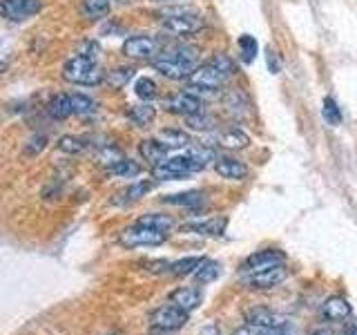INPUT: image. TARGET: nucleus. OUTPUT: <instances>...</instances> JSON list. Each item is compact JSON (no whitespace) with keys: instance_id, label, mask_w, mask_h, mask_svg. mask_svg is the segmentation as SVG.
I'll return each instance as SVG.
<instances>
[{"instance_id":"nucleus-22","label":"nucleus","mask_w":357,"mask_h":335,"mask_svg":"<svg viewBox=\"0 0 357 335\" xmlns=\"http://www.w3.org/2000/svg\"><path fill=\"white\" fill-rule=\"evenodd\" d=\"M130 121L134 123V126L139 128H148L150 123L156 119V107L150 105V103H141V105H132L130 112H128Z\"/></svg>"},{"instance_id":"nucleus-36","label":"nucleus","mask_w":357,"mask_h":335,"mask_svg":"<svg viewBox=\"0 0 357 335\" xmlns=\"http://www.w3.org/2000/svg\"><path fill=\"white\" fill-rule=\"evenodd\" d=\"M45 148H47V134H33V137L27 141L25 148H22V154H25V156H36Z\"/></svg>"},{"instance_id":"nucleus-20","label":"nucleus","mask_w":357,"mask_h":335,"mask_svg":"<svg viewBox=\"0 0 357 335\" xmlns=\"http://www.w3.org/2000/svg\"><path fill=\"white\" fill-rule=\"evenodd\" d=\"M47 114L56 121H63L74 114L72 110V94H56L47 103Z\"/></svg>"},{"instance_id":"nucleus-18","label":"nucleus","mask_w":357,"mask_h":335,"mask_svg":"<svg viewBox=\"0 0 357 335\" xmlns=\"http://www.w3.org/2000/svg\"><path fill=\"white\" fill-rule=\"evenodd\" d=\"M167 150H170V148H167V145L163 141H159V139H143L141 145H139V154L152 165L165 161L167 159Z\"/></svg>"},{"instance_id":"nucleus-23","label":"nucleus","mask_w":357,"mask_h":335,"mask_svg":"<svg viewBox=\"0 0 357 335\" xmlns=\"http://www.w3.org/2000/svg\"><path fill=\"white\" fill-rule=\"evenodd\" d=\"M112 0H83L81 3V14L87 20H100L109 14Z\"/></svg>"},{"instance_id":"nucleus-45","label":"nucleus","mask_w":357,"mask_h":335,"mask_svg":"<svg viewBox=\"0 0 357 335\" xmlns=\"http://www.w3.org/2000/svg\"><path fill=\"white\" fill-rule=\"evenodd\" d=\"M344 335H357V327H355V324H351V327H346Z\"/></svg>"},{"instance_id":"nucleus-44","label":"nucleus","mask_w":357,"mask_h":335,"mask_svg":"<svg viewBox=\"0 0 357 335\" xmlns=\"http://www.w3.org/2000/svg\"><path fill=\"white\" fill-rule=\"evenodd\" d=\"M232 335H259L257 333V329L255 327H241V329H237Z\"/></svg>"},{"instance_id":"nucleus-9","label":"nucleus","mask_w":357,"mask_h":335,"mask_svg":"<svg viewBox=\"0 0 357 335\" xmlns=\"http://www.w3.org/2000/svg\"><path fill=\"white\" fill-rule=\"evenodd\" d=\"M185 322H188V311L178 308L174 304L161 306L152 313L154 329H161V331H176V329L185 327Z\"/></svg>"},{"instance_id":"nucleus-27","label":"nucleus","mask_w":357,"mask_h":335,"mask_svg":"<svg viewBox=\"0 0 357 335\" xmlns=\"http://www.w3.org/2000/svg\"><path fill=\"white\" fill-rule=\"evenodd\" d=\"M137 223H143V226H150L163 232H170L174 228V219L170 215H161V212H148V215L139 217Z\"/></svg>"},{"instance_id":"nucleus-16","label":"nucleus","mask_w":357,"mask_h":335,"mask_svg":"<svg viewBox=\"0 0 357 335\" xmlns=\"http://www.w3.org/2000/svg\"><path fill=\"white\" fill-rule=\"evenodd\" d=\"M212 141H215L217 145H221V148H226V150H241L250 143V137L239 128H230V130H223V132L215 134V139Z\"/></svg>"},{"instance_id":"nucleus-39","label":"nucleus","mask_w":357,"mask_h":335,"mask_svg":"<svg viewBox=\"0 0 357 335\" xmlns=\"http://www.w3.org/2000/svg\"><path fill=\"white\" fill-rule=\"evenodd\" d=\"M96 54H98V45L94 40H83V43H78V47H76V56H83V59H96Z\"/></svg>"},{"instance_id":"nucleus-25","label":"nucleus","mask_w":357,"mask_h":335,"mask_svg":"<svg viewBox=\"0 0 357 335\" xmlns=\"http://www.w3.org/2000/svg\"><path fill=\"white\" fill-rule=\"evenodd\" d=\"M192 275H195V279L199 284H210L221 275V264L215 262V260H204L197 266V271Z\"/></svg>"},{"instance_id":"nucleus-12","label":"nucleus","mask_w":357,"mask_h":335,"mask_svg":"<svg viewBox=\"0 0 357 335\" xmlns=\"http://www.w3.org/2000/svg\"><path fill=\"white\" fill-rule=\"evenodd\" d=\"M286 275H288V271L284 268V264H277L273 268H266V271L245 275V282H248L252 288H273V286L282 284L286 279Z\"/></svg>"},{"instance_id":"nucleus-11","label":"nucleus","mask_w":357,"mask_h":335,"mask_svg":"<svg viewBox=\"0 0 357 335\" xmlns=\"http://www.w3.org/2000/svg\"><path fill=\"white\" fill-rule=\"evenodd\" d=\"M165 110L185 119L190 114H199V112H204V103H201V98L195 92H178L172 98L165 100Z\"/></svg>"},{"instance_id":"nucleus-42","label":"nucleus","mask_w":357,"mask_h":335,"mask_svg":"<svg viewBox=\"0 0 357 335\" xmlns=\"http://www.w3.org/2000/svg\"><path fill=\"white\" fill-rule=\"evenodd\" d=\"M268 65H271V72H273V74H277V72H279V67H282V61H277L275 52H271V50H268Z\"/></svg>"},{"instance_id":"nucleus-31","label":"nucleus","mask_w":357,"mask_h":335,"mask_svg":"<svg viewBox=\"0 0 357 335\" xmlns=\"http://www.w3.org/2000/svg\"><path fill=\"white\" fill-rule=\"evenodd\" d=\"M201 262H204V260H201V257H183V260L172 262V266H170V275H176V277L192 275Z\"/></svg>"},{"instance_id":"nucleus-40","label":"nucleus","mask_w":357,"mask_h":335,"mask_svg":"<svg viewBox=\"0 0 357 335\" xmlns=\"http://www.w3.org/2000/svg\"><path fill=\"white\" fill-rule=\"evenodd\" d=\"M170 266L172 262H167V260H152V262H145V271L161 275V273H170Z\"/></svg>"},{"instance_id":"nucleus-43","label":"nucleus","mask_w":357,"mask_h":335,"mask_svg":"<svg viewBox=\"0 0 357 335\" xmlns=\"http://www.w3.org/2000/svg\"><path fill=\"white\" fill-rule=\"evenodd\" d=\"M199 335H219V327L217 324H206V327L199 331Z\"/></svg>"},{"instance_id":"nucleus-24","label":"nucleus","mask_w":357,"mask_h":335,"mask_svg":"<svg viewBox=\"0 0 357 335\" xmlns=\"http://www.w3.org/2000/svg\"><path fill=\"white\" fill-rule=\"evenodd\" d=\"M156 139L163 141L167 148H185V145L192 143V139H190L188 132L176 130V128H165V130H161Z\"/></svg>"},{"instance_id":"nucleus-15","label":"nucleus","mask_w":357,"mask_h":335,"mask_svg":"<svg viewBox=\"0 0 357 335\" xmlns=\"http://www.w3.org/2000/svg\"><path fill=\"white\" fill-rule=\"evenodd\" d=\"M321 318L328 322H342L351 318V304L344 297H328L321 306Z\"/></svg>"},{"instance_id":"nucleus-5","label":"nucleus","mask_w":357,"mask_h":335,"mask_svg":"<svg viewBox=\"0 0 357 335\" xmlns=\"http://www.w3.org/2000/svg\"><path fill=\"white\" fill-rule=\"evenodd\" d=\"M165 239H167V232L143 226V223H134V226L121 232L119 244L126 246V248H139V246H161Z\"/></svg>"},{"instance_id":"nucleus-7","label":"nucleus","mask_w":357,"mask_h":335,"mask_svg":"<svg viewBox=\"0 0 357 335\" xmlns=\"http://www.w3.org/2000/svg\"><path fill=\"white\" fill-rule=\"evenodd\" d=\"M163 47L159 38L154 36H130L126 43H123V54L128 59H137V61H152L156 54H159Z\"/></svg>"},{"instance_id":"nucleus-21","label":"nucleus","mask_w":357,"mask_h":335,"mask_svg":"<svg viewBox=\"0 0 357 335\" xmlns=\"http://www.w3.org/2000/svg\"><path fill=\"white\" fill-rule=\"evenodd\" d=\"M163 204L183 206V208H199L201 204H204V193H199V190H188V193L167 195V197H163Z\"/></svg>"},{"instance_id":"nucleus-19","label":"nucleus","mask_w":357,"mask_h":335,"mask_svg":"<svg viewBox=\"0 0 357 335\" xmlns=\"http://www.w3.org/2000/svg\"><path fill=\"white\" fill-rule=\"evenodd\" d=\"M245 322H248V327H255V329H271V327H282V318H277L273 311L268 308H250L245 313Z\"/></svg>"},{"instance_id":"nucleus-29","label":"nucleus","mask_w":357,"mask_h":335,"mask_svg":"<svg viewBox=\"0 0 357 335\" xmlns=\"http://www.w3.org/2000/svg\"><path fill=\"white\" fill-rule=\"evenodd\" d=\"M107 172L109 174H114V177H126V179H132V177H139L141 174V165L137 161H132V159H123L114 165H109L107 168Z\"/></svg>"},{"instance_id":"nucleus-4","label":"nucleus","mask_w":357,"mask_h":335,"mask_svg":"<svg viewBox=\"0 0 357 335\" xmlns=\"http://www.w3.org/2000/svg\"><path fill=\"white\" fill-rule=\"evenodd\" d=\"M63 78L74 85H98L105 81V72L100 70V65L96 61L74 56V59H70L63 65Z\"/></svg>"},{"instance_id":"nucleus-3","label":"nucleus","mask_w":357,"mask_h":335,"mask_svg":"<svg viewBox=\"0 0 357 335\" xmlns=\"http://www.w3.org/2000/svg\"><path fill=\"white\" fill-rule=\"evenodd\" d=\"M161 27L167 34H172V36H192V34L206 27V20L204 16L195 14V11L188 7H172V9H165Z\"/></svg>"},{"instance_id":"nucleus-26","label":"nucleus","mask_w":357,"mask_h":335,"mask_svg":"<svg viewBox=\"0 0 357 335\" xmlns=\"http://www.w3.org/2000/svg\"><path fill=\"white\" fill-rule=\"evenodd\" d=\"M154 188V181H148V179H143V181H137L128 186L126 190L121 193V204H134V201H139L141 197H145Z\"/></svg>"},{"instance_id":"nucleus-33","label":"nucleus","mask_w":357,"mask_h":335,"mask_svg":"<svg viewBox=\"0 0 357 335\" xmlns=\"http://www.w3.org/2000/svg\"><path fill=\"white\" fill-rule=\"evenodd\" d=\"M134 92H137V96L141 100L150 103L152 98H156V83L148 76H141V78H137V83H134Z\"/></svg>"},{"instance_id":"nucleus-2","label":"nucleus","mask_w":357,"mask_h":335,"mask_svg":"<svg viewBox=\"0 0 357 335\" xmlns=\"http://www.w3.org/2000/svg\"><path fill=\"white\" fill-rule=\"evenodd\" d=\"M234 74V63L226 54H215L204 65H197V70L190 74V89L192 92H217L219 87L228 83Z\"/></svg>"},{"instance_id":"nucleus-46","label":"nucleus","mask_w":357,"mask_h":335,"mask_svg":"<svg viewBox=\"0 0 357 335\" xmlns=\"http://www.w3.org/2000/svg\"><path fill=\"white\" fill-rule=\"evenodd\" d=\"M5 70H7V65H5V63H3V61H0V74H3V72H5Z\"/></svg>"},{"instance_id":"nucleus-35","label":"nucleus","mask_w":357,"mask_h":335,"mask_svg":"<svg viewBox=\"0 0 357 335\" xmlns=\"http://www.w3.org/2000/svg\"><path fill=\"white\" fill-rule=\"evenodd\" d=\"M59 150L65 154H81L85 150V141L74 137V134H65L59 139Z\"/></svg>"},{"instance_id":"nucleus-8","label":"nucleus","mask_w":357,"mask_h":335,"mask_svg":"<svg viewBox=\"0 0 357 335\" xmlns=\"http://www.w3.org/2000/svg\"><path fill=\"white\" fill-rule=\"evenodd\" d=\"M43 9L40 0H0V16L11 22H22Z\"/></svg>"},{"instance_id":"nucleus-14","label":"nucleus","mask_w":357,"mask_h":335,"mask_svg":"<svg viewBox=\"0 0 357 335\" xmlns=\"http://www.w3.org/2000/svg\"><path fill=\"white\" fill-rule=\"evenodd\" d=\"M228 226L226 217H210V219H201V221H192L183 226L185 232H195V234H204V237H219L223 234Z\"/></svg>"},{"instance_id":"nucleus-28","label":"nucleus","mask_w":357,"mask_h":335,"mask_svg":"<svg viewBox=\"0 0 357 335\" xmlns=\"http://www.w3.org/2000/svg\"><path fill=\"white\" fill-rule=\"evenodd\" d=\"M188 156L195 161V165L199 168V170H204V168H206L208 163L217 161V154H215V150H212L208 143H206V145H195V148H190V150H188Z\"/></svg>"},{"instance_id":"nucleus-37","label":"nucleus","mask_w":357,"mask_h":335,"mask_svg":"<svg viewBox=\"0 0 357 335\" xmlns=\"http://www.w3.org/2000/svg\"><path fill=\"white\" fill-rule=\"evenodd\" d=\"M123 159V152L119 148H114V145H103V148L98 150V161L103 163L105 168L114 165Z\"/></svg>"},{"instance_id":"nucleus-48","label":"nucleus","mask_w":357,"mask_h":335,"mask_svg":"<svg viewBox=\"0 0 357 335\" xmlns=\"http://www.w3.org/2000/svg\"><path fill=\"white\" fill-rule=\"evenodd\" d=\"M315 335H328V333H315Z\"/></svg>"},{"instance_id":"nucleus-30","label":"nucleus","mask_w":357,"mask_h":335,"mask_svg":"<svg viewBox=\"0 0 357 335\" xmlns=\"http://www.w3.org/2000/svg\"><path fill=\"white\" fill-rule=\"evenodd\" d=\"M132 76H134V70H132V67H119V70L109 72V74L105 76V83H107L112 89H121V87H126V85L132 81Z\"/></svg>"},{"instance_id":"nucleus-10","label":"nucleus","mask_w":357,"mask_h":335,"mask_svg":"<svg viewBox=\"0 0 357 335\" xmlns=\"http://www.w3.org/2000/svg\"><path fill=\"white\" fill-rule=\"evenodd\" d=\"M284 260H286V255L279 251V248L257 251V253H252L248 260L243 262V275H252V273L266 271V268H273L277 264H284Z\"/></svg>"},{"instance_id":"nucleus-17","label":"nucleus","mask_w":357,"mask_h":335,"mask_svg":"<svg viewBox=\"0 0 357 335\" xmlns=\"http://www.w3.org/2000/svg\"><path fill=\"white\" fill-rule=\"evenodd\" d=\"M170 302L174 306L183 308V311H195L201 302H204V295H201V290L195 288V286H185V288H178L170 295Z\"/></svg>"},{"instance_id":"nucleus-6","label":"nucleus","mask_w":357,"mask_h":335,"mask_svg":"<svg viewBox=\"0 0 357 335\" xmlns=\"http://www.w3.org/2000/svg\"><path fill=\"white\" fill-rule=\"evenodd\" d=\"M192 172H199V168L195 161L190 159L188 154L183 156H172V159H165L161 163H156L152 168V177L159 179V181H172V179H183Z\"/></svg>"},{"instance_id":"nucleus-13","label":"nucleus","mask_w":357,"mask_h":335,"mask_svg":"<svg viewBox=\"0 0 357 335\" xmlns=\"http://www.w3.org/2000/svg\"><path fill=\"white\" fill-rule=\"evenodd\" d=\"M215 170L219 177L230 179V181H241V179L248 177V168H245V163L234 159V156H217Z\"/></svg>"},{"instance_id":"nucleus-32","label":"nucleus","mask_w":357,"mask_h":335,"mask_svg":"<svg viewBox=\"0 0 357 335\" xmlns=\"http://www.w3.org/2000/svg\"><path fill=\"white\" fill-rule=\"evenodd\" d=\"M72 110L76 117H89L96 112V103L85 94H72Z\"/></svg>"},{"instance_id":"nucleus-1","label":"nucleus","mask_w":357,"mask_h":335,"mask_svg":"<svg viewBox=\"0 0 357 335\" xmlns=\"http://www.w3.org/2000/svg\"><path fill=\"white\" fill-rule=\"evenodd\" d=\"M197 65H199V50L195 45H183V43L163 47L152 59L154 70L167 78H172V81L190 78V74L197 70Z\"/></svg>"},{"instance_id":"nucleus-38","label":"nucleus","mask_w":357,"mask_h":335,"mask_svg":"<svg viewBox=\"0 0 357 335\" xmlns=\"http://www.w3.org/2000/svg\"><path fill=\"white\" fill-rule=\"evenodd\" d=\"M239 47H241V56H243L245 63L255 61V56H257V40L252 36H248V34L241 36L239 38Z\"/></svg>"},{"instance_id":"nucleus-34","label":"nucleus","mask_w":357,"mask_h":335,"mask_svg":"<svg viewBox=\"0 0 357 335\" xmlns=\"http://www.w3.org/2000/svg\"><path fill=\"white\" fill-rule=\"evenodd\" d=\"M185 126L190 130H197V132H210L212 128H215V119L204 114V112H199V114L185 117Z\"/></svg>"},{"instance_id":"nucleus-41","label":"nucleus","mask_w":357,"mask_h":335,"mask_svg":"<svg viewBox=\"0 0 357 335\" xmlns=\"http://www.w3.org/2000/svg\"><path fill=\"white\" fill-rule=\"evenodd\" d=\"M326 107H324V117H326V121L328 123H340V110H337V103L335 100H331V98H326V103H324Z\"/></svg>"},{"instance_id":"nucleus-47","label":"nucleus","mask_w":357,"mask_h":335,"mask_svg":"<svg viewBox=\"0 0 357 335\" xmlns=\"http://www.w3.org/2000/svg\"><path fill=\"white\" fill-rule=\"evenodd\" d=\"M116 3H130V0H116Z\"/></svg>"}]
</instances>
